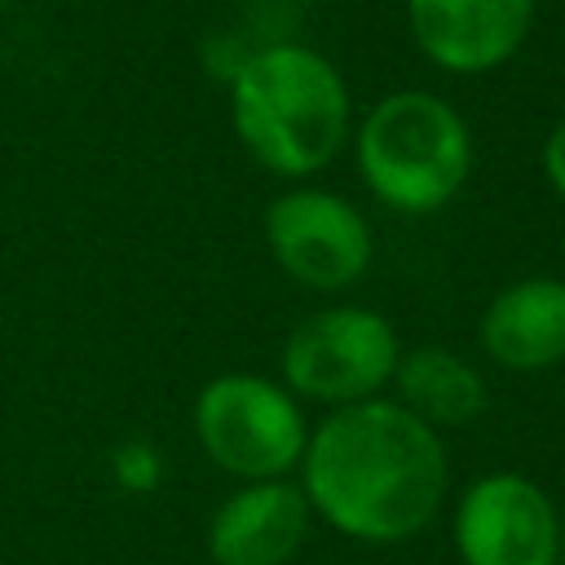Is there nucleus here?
<instances>
[{
	"label": "nucleus",
	"mask_w": 565,
	"mask_h": 565,
	"mask_svg": "<svg viewBox=\"0 0 565 565\" xmlns=\"http://www.w3.org/2000/svg\"><path fill=\"white\" fill-rule=\"evenodd\" d=\"M402 358L397 327L366 305H327L300 318L278 353V380L327 411L384 397Z\"/></svg>",
	"instance_id": "obj_5"
},
{
	"label": "nucleus",
	"mask_w": 565,
	"mask_h": 565,
	"mask_svg": "<svg viewBox=\"0 0 565 565\" xmlns=\"http://www.w3.org/2000/svg\"><path fill=\"white\" fill-rule=\"evenodd\" d=\"M459 565H561V508L521 472H486L455 499Z\"/></svg>",
	"instance_id": "obj_7"
},
{
	"label": "nucleus",
	"mask_w": 565,
	"mask_h": 565,
	"mask_svg": "<svg viewBox=\"0 0 565 565\" xmlns=\"http://www.w3.org/2000/svg\"><path fill=\"white\" fill-rule=\"evenodd\" d=\"M539 163H543V177H547V185H552V190H556V199L565 203V119H561V124L547 132Z\"/></svg>",
	"instance_id": "obj_13"
},
{
	"label": "nucleus",
	"mask_w": 565,
	"mask_h": 565,
	"mask_svg": "<svg viewBox=\"0 0 565 565\" xmlns=\"http://www.w3.org/2000/svg\"><path fill=\"white\" fill-rule=\"evenodd\" d=\"M477 340L503 371H552L565 362V278L530 274L499 287L477 322Z\"/></svg>",
	"instance_id": "obj_10"
},
{
	"label": "nucleus",
	"mask_w": 565,
	"mask_h": 565,
	"mask_svg": "<svg viewBox=\"0 0 565 565\" xmlns=\"http://www.w3.org/2000/svg\"><path fill=\"white\" fill-rule=\"evenodd\" d=\"M397 402L424 419L428 428L446 433V428H463L472 424L490 393H486V375L477 371V362H468L463 353L446 349V344H415V349H402L397 358V371H393V384Z\"/></svg>",
	"instance_id": "obj_11"
},
{
	"label": "nucleus",
	"mask_w": 565,
	"mask_h": 565,
	"mask_svg": "<svg viewBox=\"0 0 565 565\" xmlns=\"http://www.w3.org/2000/svg\"><path fill=\"white\" fill-rule=\"evenodd\" d=\"M300 490L335 534L371 547L406 543L428 530L446 503V441L397 397L340 406L309 428Z\"/></svg>",
	"instance_id": "obj_1"
},
{
	"label": "nucleus",
	"mask_w": 565,
	"mask_h": 565,
	"mask_svg": "<svg viewBox=\"0 0 565 565\" xmlns=\"http://www.w3.org/2000/svg\"><path fill=\"white\" fill-rule=\"evenodd\" d=\"M353 163L371 199L397 216H433L472 177L468 119L428 88L384 93L353 124Z\"/></svg>",
	"instance_id": "obj_3"
},
{
	"label": "nucleus",
	"mask_w": 565,
	"mask_h": 565,
	"mask_svg": "<svg viewBox=\"0 0 565 565\" xmlns=\"http://www.w3.org/2000/svg\"><path fill=\"white\" fill-rule=\"evenodd\" d=\"M230 124L265 172L305 181L349 146L353 97L327 53L269 40L230 75Z\"/></svg>",
	"instance_id": "obj_2"
},
{
	"label": "nucleus",
	"mask_w": 565,
	"mask_h": 565,
	"mask_svg": "<svg viewBox=\"0 0 565 565\" xmlns=\"http://www.w3.org/2000/svg\"><path fill=\"white\" fill-rule=\"evenodd\" d=\"M265 247L305 291H349L375 260V234L358 203L322 185H291L265 207Z\"/></svg>",
	"instance_id": "obj_6"
},
{
	"label": "nucleus",
	"mask_w": 565,
	"mask_h": 565,
	"mask_svg": "<svg viewBox=\"0 0 565 565\" xmlns=\"http://www.w3.org/2000/svg\"><path fill=\"white\" fill-rule=\"evenodd\" d=\"M539 0H406L415 49L446 75H486L512 62Z\"/></svg>",
	"instance_id": "obj_8"
},
{
	"label": "nucleus",
	"mask_w": 565,
	"mask_h": 565,
	"mask_svg": "<svg viewBox=\"0 0 565 565\" xmlns=\"http://www.w3.org/2000/svg\"><path fill=\"white\" fill-rule=\"evenodd\" d=\"M561 565H565V508H561Z\"/></svg>",
	"instance_id": "obj_14"
},
{
	"label": "nucleus",
	"mask_w": 565,
	"mask_h": 565,
	"mask_svg": "<svg viewBox=\"0 0 565 565\" xmlns=\"http://www.w3.org/2000/svg\"><path fill=\"white\" fill-rule=\"evenodd\" d=\"M313 521L300 481H238L207 521V556L212 565H291Z\"/></svg>",
	"instance_id": "obj_9"
},
{
	"label": "nucleus",
	"mask_w": 565,
	"mask_h": 565,
	"mask_svg": "<svg viewBox=\"0 0 565 565\" xmlns=\"http://www.w3.org/2000/svg\"><path fill=\"white\" fill-rule=\"evenodd\" d=\"M190 424L212 468H221L234 481L291 477L313 428L305 402L282 380L256 371L212 375L194 393Z\"/></svg>",
	"instance_id": "obj_4"
},
{
	"label": "nucleus",
	"mask_w": 565,
	"mask_h": 565,
	"mask_svg": "<svg viewBox=\"0 0 565 565\" xmlns=\"http://www.w3.org/2000/svg\"><path fill=\"white\" fill-rule=\"evenodd\" d=\"M106 468L124 494H154L163 486V450L146 437H128V441L110 446Z\"/></svg>",
	"instance_id": "obj_12"
}]
</instances>
